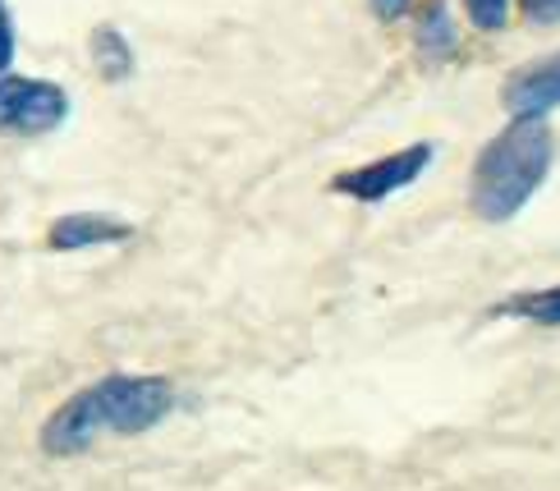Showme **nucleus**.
<instances>
[{
  "mask_svg": "<svg viewBox=\"0 0 560 491\" xmlns=\"http://www.w3.org/2000/svg\"><path fill=\"white\" fill-rule=\"evenodd\" d=\"M551 129L547 120H515L505 133H497L492 143L478 152L474 166V189L469 202L482 221H510L528 207V198L542 189V179L551 171Z\"/></svg>",
  "mask_w": 560,
  "mask_h": 491,
  "instance_id": "nucleus-2",
  "label": "nucleus"
},
{
  "mask_svg": "<svg viewBox=\"0 0 560 491\" xmlns=\"http://www.w3.org/2000/svg\"><path fill=\"white\" fill-rule=\"evenodd\" d=\"M455 23H451V10H446V0H428L423 14H418V51H423L428 60H446L455 56Z\"/></svg>",
  "mask_w": 560,
  "mask_h": 491,
  "instance_id": "nucleus-8",
  "label": "nucleus"
},
{
  "mask_svg": "<svg viewBox=\"0 0 560 491\" xmlns=\"http://www.w3.org/2000/svg\"><path fill=\"white\" fill-rule=\"evenodd\" d=\"M464 10H469V19L478 23L482 33H497V28H505V19H510V0H464Z\"/></svg>",
  "mask_w": 560,
  "mask_h": 491,
  "instance_id": "nucleus-10",
  "label": "nucleus"
},
{
  "mask_svg": "<svg viewBox=\"0 0 560 491\" xmlns=\"http://www.w3.org/2000/svg\"><path fill=\"white\" fill-rule=\"evenodd\" d=\"M501 102L515 120H547V115L560 106V56L515 69V74L505 79Z\"/></svg>",
  "mask_w": 560,
  "mask_h": 491,
  "instance_id": "nucleus-5",
  "label": "nucleus"
},
{
  "mask_svg": "<svg viewBox=\"0 0 560 491\" xmlns=\"http://www.w3.org/2000/svg\"><path fill=\"white\" fill-rule=\"evenodd\" d=\"M14 65V19H10V5L0 0V74H10Z\"/></svg>",
  "mask_w": 560,
  "mask_h": 491,
  "instance_id": "nucleus-11",
  "label": "nucleus"
},
{
  "mask_svg": "<svg viewBox=\"0 0 560 491\" xmlns=\"http://www.w3.org/2000/svg\"><path fill=\"white\" fill-rule=\"evenodd\" d=\"M368 5H372V14H377V19L390 23V19H405L413 0H368Z\"/></svg>",
  "mask_w": 560,
  "mask_h": 491,
  "instance_id": "nucleus-13",
  "label": "nucleus"
},
{
  "mask_svg": "<svg viewBox=\"0 0 560 491\" xmlns=\"http://www.w3.org/2000/svg\"><path fill=\"white\" fill-rule=\"evenodd\" d=\"M133 235L129 221H115L102 212H74V217H60L51 225V248L56 253H79V248H97V244H125Z\"/></svg>",
  "mask_w": 560,
  "mask_h": 491,
  "instance_id": "nucleus-6",
  "label": "nucleus"
},
{
  "mask_svg": "<svg viewBox=\"0 0 560 491\" xmlns=\"http://www.w3.org/2000/svg\"><path fill=\"white\" fill-rule=\"evenodd\" d=\"M505 313L528 317V322H542V326H560V285L538 290V294H520L505 303Z\"/></svg>",
  "mask_w": 560,
  "mask_h": 491,
  "instance_id": "nucleus-9",
  "label": "nucleus"
},
{
  "mask_svg": "<svg viewBox=\"0 0 560 491\" xmlns=\"http://www.w3.org/2000/svg\"><path fill=\"white\" fill-rule=\"evenodd\" d=\"M528 23H560V0H520Z\"/></svg>",
  "mask_w": 560,
  "mask_h": 491,
  "instance_id": "nucleus-12",
  "label": "nucleus"
},
{
  "mask_svg": "<svg viewBox=\"0 0 560 491\" xmlns=\"http://www.w3.org/2000/svg\"><path fill=\"white\" fill-rule=\"evenodd\" d=\"M175 409V386L166 377H102L97 386L65 400L42 428L46 455H79L97 436H133L156 428Z\"/></svg>",
  "mask_w": 560,
  "mask_h": 491,
  "instance_id": "nucleus-1",
  "label": "nucleus"
},
{
  "mask_svg": "<svg viewBox=\"0 0 560 491\" xmlns=\"http://www.w3.org/2000/svg\"><path fill=\"white\" fill-rule=\"evenodd\" d=\"M69 120V92L46 79L0 74V133L5 138H42Z\"/></svg>",
  "mask_w": 560,
  "mask_h": 491,
  "instance_id": "nucleus-3",
  "label": "nucleus"
},
{
  "mask_svg": "<svg viewBox=\"0 0 560 491\" xmlns=\"http://www.w3.org/2000/svg\"><path fill=\"white\" fill-rule=\"evenodd\" d=\"M432 156H436L432 143H413V148L395 152V156L368 161V166H359V171L336 175V179H331V189H336V194H349V198H359V202H382V198H390V194L409 189V184L432 166Z\"/></svg>",
  "mask_w": 560,
  "mask_h": 491,
  "instance_id": "nucleus-4",
  "label": "nucleus"
},
{
  "mask_svg": "<svg viewBox=\"0 0 560 491\" xmlns=\"http://www.w3.org/2000/svg\"><path fill=\"white\" fill-rule=\"evenodd\" d=\"M88 46H92V65H97L102 79L125 83L133 74V46H129V37L120 28H115V23H102V28L88 37Z\"/></svg>",
  "mask_w": 560,
  "mask_h": 491,
  "instance_id": "nucleus-7",
  "label": "nucleus"
}]
</instances>
